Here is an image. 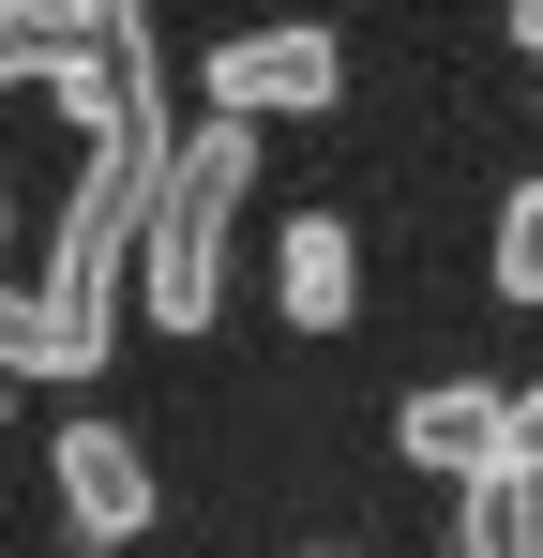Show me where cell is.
I'll list each match as a JSON object with an SVG mask.
<instances>
[{
  "instance_id": "obj_10",
  "label": "cell",
  "mask_w": 543,
  "mask_h": 558,
  "mask_svg": "<svg viewBox=\"0 0 543 558\" xmlns=\"http://www.w3.org/2000/svg\"><path fill=\"white\" fill-rule=\"evenodd\" d=\"M0 92H46V15H0Z\"/></svg>"
},
{
  "instance_id": "obj_1",
  "label": "cell",
  "mask_w": 543,
  "mask_h": 558,
  "mask_svg": "<svg viewBox=\"0 0 543 558\" xmlns=\"http://www.w3.org/2000/svg\"><path fill=\"white\" fill-rule=\"evenodd\" d=\"M242 211H257V121H196L167 151V182L136 211V317L152 332H212L227 317V257H242Z\"/></svg>"
},
{
  "instance_id": "obj_11",
  "label": "cell",
  "mask_w": 543,
  "mask_h": 558,
  "mask_svg": "<svg viewBox=\"0 0 543 558\" xmlns=\"http://www.w3.org/2000/svg\"><path fill=\"white\" fill-rule=\"evenodd\" d=\"M498 46H514V61L543 76V0H498Z\"/></svg>"
},
{
  "instance_id": "obj_13",
  "label": "cell",
  "mask_w": 543,
  "mask_h": 558,
  "mask_svg": "<svg viewBox=\"0 0 543 558\" xmlns=\"http://www.w3.org/2000/svg\"><path fill=\"white\" fill-rule=\"evenodd\" d=\"M0 15H46V0H0Z\"/></svg>"
},
{
  "instance_id": "obj_4",
  "label": "cell",
  "mask_w": 543,
  "mask_h": 558,
  "mask_svg": "<svg viewBox=\"0 0 543 558\" xmlns=\"http://www.w3.org/2000/svg\"><path fill=\"white\" fill-rule=\"evenodd\" d=\"M46 498H61V529H76L90 558L152 544V513H167L152 438H136V423H106V408H61V438H46Z\"/></svg>"
},
{
  "instance_id": "obj_6",
  "label": "cell",
  "mask_w": 543,
  "mask_h": 558,
  "mask_svg": "<svg viewBox=\"0 0 543 558\" xmlns=\"http://www.w3.org/2000/svg\"><path fill=\"white\" fill-rule=\"evenodd\" d=\"M272 317L287 332H348L362 317V227L348 211H287L272 227Z\"/></svg>"
},
{
  "instance_id": "obj_7",
  "label": "cell",
  "mask_w": 543,
  "mask_h": 558,
  "mask_svg": "<svg viewBox=\"0 0 543 558\" xmlns=\"http://www.w3.org/2000/svg\"><path fill=\"white\" fill-rule=\"evenodd\" d=\"M483 302L543 317V167H514V182H498V211H483Z\"/></svg>"
},
{
  "instance_id": "obj_9",
  "label": "cell",
  "mask_w": 543,
  "mask_h": 558,
  "mask_svg": "<svg viewBox=\"0 0 543 558\" xmlns=\"http://www.w3.org/2000/svg\"><path fill=\"white\" fill-rule=\"evenodd\" d=\"M498 483H543V377L498 408Z\"/></svg>"
},
{
  "instance_id": "obj_2",
  "label": "cell",
  "mask_w": 543,
  "mask_h": 558,
  "mask_svg": "<svg viewBox=\"0 0 543 558\" xmlns=\"http://www.w3.org/2000/svg\"><path fill=\"white\" fill-rule=\"evenodd\" d=\"M46 106L90 151H167V15L152 0H46Z\"/></svg>"
},
{
  "instance_id": "obj_14",
  "label": "cell",
  "mask_w": 543,
  "mask_h": 558,
  "mask_svg": "<svg viewBox=\"0 0 543 558\" xmlns=\"http://www.w3.org/2000/svg\"><path fill=\"white\" fill-rule=\"evenodd\" d=\"M529 121H543V76H529Z\"/></svg>"
},
{
  "instance_id": "obj_3",
  "label": "cell",
  "mask_w": 543,
  "mask_h": 558,
  "mask_svg": "<svg viewBox=\"0 0 543 558\" xmlns=\"http://www.w3.org/2000/svg\"><path fill=\"white\" fill-rule=\"evenodd\" d=\"M196 76H212V106L227 121H333L348 106V46H333V15H242V31H212L196 46Z\"/></svg>"
},
{
  "instance_id": "obj_5",
  "label": "cell",
  "mask_w": 543,
  "mask_h": 558,
  "mask_svg": "<svg viewBox=\"0 0 543 558\" xmlns=\"http://www.w3.org/2000/svg\"><path fill=\"white\" fill-rule=\"evenodd\" d=\"M498 377H423L408 408H393V468H423V483H498Z\"/></svg>"
},
{
  "instance_id": "obj_8",
  "label": "cell",
  "mask_w": 543,
  "mask_h": 558,
  "mask_svg": "<svg viewBox=\"0 0 543 558\" xmlns=\"http://www.w3.org/2000/svg\"><path fill=\"white\" fill-rule=\"evenodd\" d=\"M452 558H543V483H452Z\"/></svg>"
},
{
  "instance_id": "obj_12",
  "label": "cell",
  "mask_w": 543,
  "mask_h": 558,
  "mask_svg": "<svg viewBox=\"0 0 543 558\" xmlns=\"http://www.w3.org/2000/svg\"><path fill=\"white\" fill-rule=\"evenodd\" d=\"M0 257H15V167H0Z\"/></svg>"
}]
</instances>
